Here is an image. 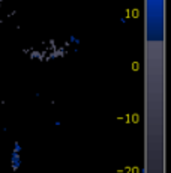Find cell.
Masks as SVG:
<instances>
[{"mask_svg": "<svg viewBox=\"0 0 171 173\" xmlns=\"http://www.w3.org/2000/svg\"><path fill=\"white\" fill-rule=\"evenodd\" d=\"M18 164H20V154H18V146H17V151H14V154H12V167L17 169Z\"/></svg>", "mask_w": 171, "mask_h": 173, "instance_id": "6da1fadb", "label": "cell"}]
</instances>
